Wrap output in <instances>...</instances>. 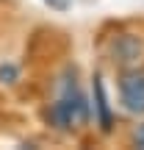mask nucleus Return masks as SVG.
<instances>
[{
  "mask_svg": "<svg viewBox=\"0 0 144 150\" xmlns=\"http://www.w3.org/2000/svg\"><path fill=\"white\" fill-rule=\"evenodd\" d=\"M17 78H20V70H17V64H0V83H17Z\"/></svg>",
  "mask_w": 144,
  "mask_h": 150,
  "instance_id": "obj_5",
  "label": "nucleus"
},
{
  "mask_svg": "<svg viewBox=\"0 0 144 150\" xmlns=\"http://www.w3.org/2000/svg\"><path fill=\"white\" fill-rule=\"evenodd\" d=\"M44 3H47L50 8H55V11H67L70 8V0H44Z\"/></svg>",
  "mask_w": 144,
  "mask_h": 150,
  "instance_id": "obj_6",
  "label": "nucleus"
},
{
  "mask_svg": "<svg viewBox=\"0 0 144 150\" xmlns=\"http://www.w3.org/2000/svg\"><path fill=\"white\" fill-rule=\"evenodd\" d=\"M119 103L128 114H144V70H125L119 75Z\"/></svg>",
  "mask_w": 144,
  "mask_h": 150,
  "instance_id": "obj_2",
  "label": "nucleus"
},
{
  "mask_svg": "<svg viewBox=\"0 0 144 150\" xmlns=\"http://www.w3.org/2000/svg\"><path fill=\"white\" fill-rule=\"evenodd\" d=\"M133 145H136V147H144V122L133 131Z\"/></svg>",
  "mask_w": 144,
  "mask_h": 150,
  "instance_id": "obj_7",
  "label": "nucleus"
},
{
  "mask_svg": "<svg viewBox=\"0 0 144 150\" xmlns=\"http://www.w3.org/2000/svg\"><path fill=\"white\" fill-rule=\"evenodd\" d=\"M108 56L117 67H133L141 61L144 56V42L133 33H122V36H114L111 47H108Z\"/></svg>",
  "mask_w": 144,
  "mask_h": 150,
  "instance_id": "obj_3",
  "label": "nucleus"
},
{
  "mask_svg": "<svg viewBox=\"0 0 144 150\" xmlns=\"http://www.w3.org/2000/svg\"><path fill=\"white\" fill-rule=\"evenodd\" d=\"M94 83H91V89H94V106H97V120H100V128L103 131H111V106H108V97H105V86H103V78L100 75H94Z\"/></svg>",
  "mask_w": 144,
  "mask_h": 150,
  "instance_id": "obj_4",
  "label": "nucleus"
},
{
  "mask_svg": "<svg viewBox=\"0 0 144 150\" xmlns=\"http://www.w3.org/2000/svg\"><path fill=\"white\" fill-rule=\"evenodd\" d=\"M47 122L53 125L55 131H80L91 117V106H89V97L83 95L78 78H75V70H67L64 78H61V86H58V95L55 100L50 103V108L44 111Z\"/></svg>",
  "mask_w": 144,
  "mask_h": 150,
  "instance_id": "obj_1",
  "label": "nucleus"
}]
</instances>
